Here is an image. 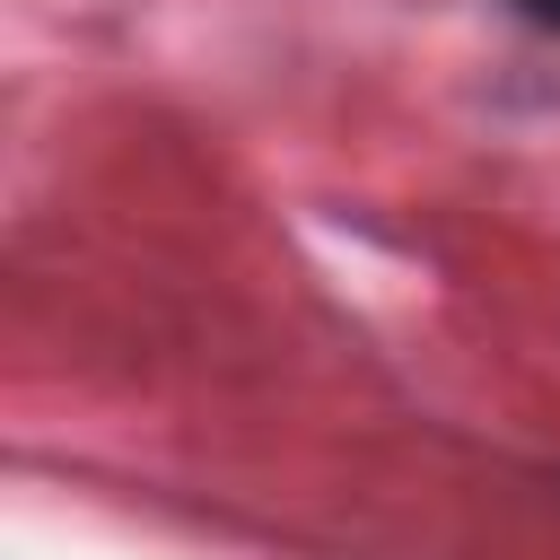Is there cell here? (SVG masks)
Masks as SVG:
<instances>
[{
  "instance_id": "6da1fadb",
  "label": "cell",
  "mask_w": 560,
  "mask_h": 560,
  "mask_svg": "<svg viewBox=\"0 0 560 560\" xmlns=\"http://www.w3.org/2000/svg\"><path fill=\"white\" fill-rule=\"evenodd\" d=\"M516 18H525V26H542V35H560V0H516Z\"/></svg>"
}]
</instances>
